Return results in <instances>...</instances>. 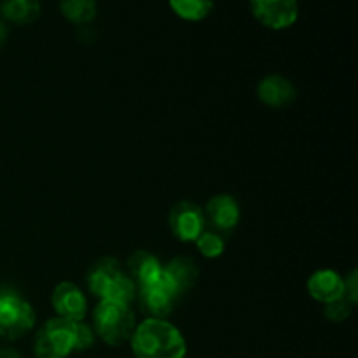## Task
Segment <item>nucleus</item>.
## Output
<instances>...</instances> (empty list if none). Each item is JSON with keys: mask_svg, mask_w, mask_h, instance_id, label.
<instances>
[{"mask_svg": "<svg viewBox=\"0 0 358 358\" xmlns=\"http://www.w3.org/2000/svg\"><path fill=\"white\" fill-rule=\"evenodd\" d=\"M87 287L101 301L131 304L135 299V282L121 269L115 259H100L87 273Z\"/></svg>", "mask_w": 358, "mask_h": 358, "instance_id": "f03ea898", "label": "nucleus"}, {"mask_svg": "<svg viewBox=\"0 0 358 358\" xmlns=\"http://www.w3.org/2000/svg\"><path fill=\"white\" fill-rule=\"evenodd\" d=\"M163 275L180 297L196 285L199 278V269L191 257H175L164 266Z\"/></svg>", "mask_w": 358, "mask_h": 358, "instance_id": "ddd939ff", "label": "nucleus"}, {"mask_svg": "<svg viewBox=\"0 0 358 358\" xmlns=\"http://www.w3.org/2000/svg\"><path fill=\"white\" fill-rule=\"evenodd\" d=\"M257 96L268 107L283 108L296 100L297 91L287 77L269 76L259 83Z\"/></svg>", "mask_w": 358, "mask_h": 358, "instance_id": "9b49d317", "label": "nucleus"}, {"mask_svg": "<svg viewBox=\"0 0 358 358\" xmlns=\"http://www.w3.org/2000/svg\"><path fill=\"white\" fill-rule=\"evenodd\" d=\"M171 10L185 21H201L213 9V0H168Z\"/></svg>", "mask_w": 358, "mask_h": 358, "instance_id": "f3484780", "label": "nucleus"}, {"mask_svg": "<svg viewBox=\"0 0 358 358\" xmlns=\"http://www.w3.org/2000/svg\"><path fill=\"white\" fill-rule=\"evenodd\" d=\"M0 358H21V357L14 348H6V346H0Z\"/></svg>", "mask_w": 358, "mask_h": 358, "instance_id": "412c9836", "label": "nucleus"}, {"mask_svg": "<svg viewBox=\"0 0 358 358\" xmlns=\"http://www.w3.org/2000/svg\"><path fill=\"white\" fill-rule=\"evenodd\" d=\"M129 343L136 358H184L187 353L182 332L163 318H147L136 325Z\"/></svg>", "mask_w": 358, "mask_h": 358, "instance_id": "f257e3e1", "label": "nucleus"}, {"mask_svg": "<svg viewBox=\"0 0 358 358\" xmlns=\"http://www.w3.org/2000/svg\"><path fill=\"white\" fill-rule=\"evenodd\" d=\"M0 14L3 20L10 21V23H34L41 14V2L38 0H2Z\"/></svg>", "mask_w": 358, "mask_h": 358, "instance_id": "2eb2a0df", "label": "nucleus"}, {"mask_svg": "<svg viewBox=\"0 0 358 358\" xmlns=\"http://www.w3.org/2000/svg\"><path fill=\"white\" fill-rule=\"evenodd\" d=\"M170 229L180 241H196L205 231V213L196 203L178 201L170 210Z\"/></svg>", "mask_w": 358, "mask_h": 358, "instance_id": "6e6552de", "label": "nucleus"}, {"mask_svg": "<svg viewBox=\"0 0 358 358\" xmlns=\"http://www.w3.org/2000/svg\"><path fill=\"white\" fill-rule=\"evenodd\" d=\"M138 299L142 310L149 315V318H166L173 311L175 303L178 301V294L170 285L164 275L161 273L159 278L147 285L138 287Z\"/></svg>", "mask_w": 358, "mask_h": 358, "instance_id": "423d86ee", "label": "nucleus"}, {"mask_svg": "<svg viewBox=\"0 0 358 358\" xmlns=\"http://www.w3.org/2000/svg\"><path fill=\"white\" fill-rule=\"evenodd\" d=\"M94 341L93 331L83 322H76V352H84Z\"/></svg>", "mask_w": 358, "mask_h": 358, "instance_id": "aec40b11", "label": "nucleus"}, {"mask_svg": "<svg viewBox=\"0 0 358 358\" xmlns=\"http://www.w3.org/2000/svg\"><path fill=\"white\" fill-rule=\"evenodd\" d=\"M128 269L129 278H131L138 287L154 282V280L159 278V275L163 273L161 262L157 261L152 254H149V252L145 250L135 252V254L129 257Z\"/></svg>", "mask_w": 358, "mask_h": 358, "instance_id": "4468645a", "label": "nucleus"}, {"mask_svg": "<svg viewBox=\"0 0 358 358\" xmlns=\"http://www.w3.org/2000/svg\"><path fill=\"white\" fill-rule=\"evenodd\" d=\"M206 215L217 229L231 233L240 222V206L236 199L227 194L213 196L206 205Z\"/></svg>", "mask_w": 358, "mask_h": 358, "instance_id": "f8f14e48", "label": "nucleus"}, {"mask_svg": "<svg viewBox=\"0 0 358 358\" xmlns=\"http://www.w3.org/2000/svg\"><path fill=\"white\" fill-rule=\"evenodd\" d=\"M51 303L59 318L70 322H83L87 313V301L77 285L63 282L56 285Z\"/></svg>", "mask_w": 358, "mask_h": 358, "instance_id": "1a4fd4ad", "label": "nucleus"}, {"mask_svg": "<svg viewBox=\"0 0 358 358\" xmlns=\"http://www.w3.org/2000/svg\"><path fill=\"white\" fill-rule=\"evenodd\" d=\"M63 16L76 24H87L96 17V0H59Z\"/></svg>", "mask_w": 358, "mask_h": 358, "instance_id": "dca6fc26", "label": "nucleus"}, {"mask_svg": "<svg viewBox=\"0 0 358 358\" xmlns=\"http://www.w3.org/2000/svg\"><path fill=\"white\" fill-rule=\"evenodd\" d=\"M194 243L198 247V250L208 259H215L219 255H222L224 247H226L222 236L217 233H212V231H203Z\"/></svg>", "mask_w": 358, "mask_h": 358, "instance_id": "a211bd4d", "label": "nucleus"}, {"mask_svg": "<svg viewBox=\"0 0 358 358\" xmlns=\"http://www.w3.org/2000/svg\"><path fill=\"white\" fill-rule=\"evenodd\" d=\"M34 352L37 358H66L76 352V322L51 318L37 332Z\"/></svg>", "mask_w": 358, "mask_h": 358, "instance_id": "20e7f679", "label": "nucleus"}, {"mask_svg": "<svg viewBox=\"0 0 358 358\" xmlns=\"http://www.w3.org/2000/svg\"><path fill=\"white\" fill-rule=\"evenodd\" d=\"M255 20L271 30L290 28L299 17L297 0H250Z\"/></svg>", "mask_w": 358, "mask_h": 358, "instance_id": "0eeeda50", "label": "nucleus"}, {"mask_svg": "<svg viewBox=\"0 0 358 358\" xmlns=\"http://www.w3.org/2000/svg\"><path fill=\"white\" fill-rule=\"evenodd\" d=\"M34 327V308L16 294H0V338L16 341Z\"/></svg>", "mask_w": 358, "mask_h": 358, "instance_id": "39448f33", "label": "nucleus"}, {"mask_svg": "<svg viewBox=\"0 0 358 358\" xmlns=\"http://www.w3.org/2000/svg\"><path fill=\"white\" fill-rule=\"evenodd\" d=\"M6 38H7V28H6V24H3L2 21H0V45H2L3 42H6Z\"/></svg>", "mask_w": 358, "mask_h": 358, "instance_id": "4be33fe9", "label": "nucleus"}, {"mask_svg": "<svg viewBox=\"0 0 358 358\" xmlns=\"http://www.w3.org/2000/svg\"><path fill=\"white\" fill-rule=\"evenodd\" d=\"M308 292L322 304L336 303L345 297V280L332 269H320L308 280Z\"/></svg>", "mask_w": 358, "mask_h": 358, "instance_id": "9d476101", "label": "nucleus"}, {"mask_svg": "<svg viewBox=\"0 0 358 358\" xmlns=\"http://www.w3.org/2000/svg\"><path fill=\"white\" fill-rule=\"evenodd\" d=\"M353 310V304L346 297L336 301V303L325 304V317L332 322H343L350 317Z\"/></svg>", "mask_w": 358, "mask_h": 358, "instance_id": "6ab92c4d", "label": "nucleus"}, {"mask_svg": "<svg viewBox=\"0 0 358 358\" xmlns=\"http://www.w3.org/2000/svg\"><path fill=\"white\" fill-rule=\"evenodd\" d=\"M94 332L110 346H121L131 339L135 332V313L128 304L114 301H100L93 311Z\"/></svg>", "mask_w": 358, "mask_h": 358, "instance_id": "7ed1b4c3", "label": "nucleus"}]
</instances>
